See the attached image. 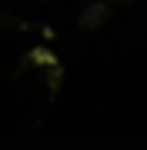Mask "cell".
I'll return each mask as SVG.
<instances>
[{"label":"cell","instance_id":"cell-1","mask_svg":"<svg viewBox=\"0 0 147 150\" xmlns=\"http://www.w3.org/2000/svg\"><path fill=\"white\" fill-rule=\"evenodd\" d=\"M104 13H107V7H104V4H100V7H87V13H84L80 23H84V27H94V23L104 20Z\"/></svg>","mask_w":147,"mask_h":150}]
</instances>
